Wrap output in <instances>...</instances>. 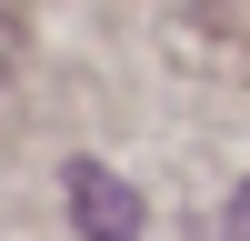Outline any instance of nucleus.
Masks as SVG:
<instances>
[{"instance_id":"nucleus-2","label":"nucleus","mask_w":250,"mask_h":241,"mask_svg":"<svg viewBox=\"0 0 250 241\" xmlns=\"http://www.w3.org/2000/svg\"><path fill=\"white\" fill-rule=\"evenodd\" d=\"M220 241H250V181L230 191V211H220Z\"/></svg>"},{"instance_id":"nucleus-1","label":"nucleus","mask_w":250,"mask_h":241,"mask_svg":"<svg viewBox=\"0 0 250 241\" xmlns=\"http://www.w3.org/2000/svg\"><path fill=\"white\" fill-rule=\"evenodd\" d=\"M70 221H80V241H140V201H130V181L120 171H100V161H70Z\"/></svg>"}]
</instances>
